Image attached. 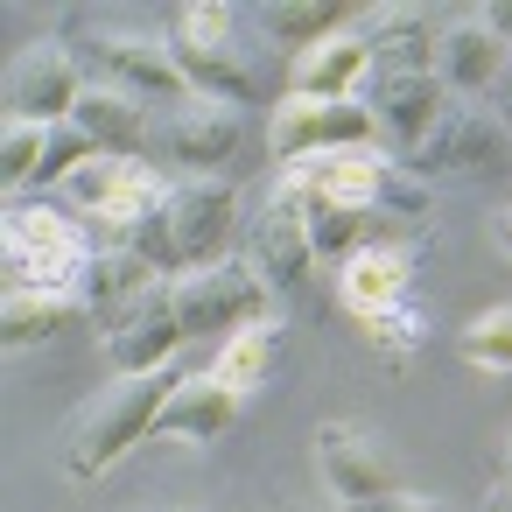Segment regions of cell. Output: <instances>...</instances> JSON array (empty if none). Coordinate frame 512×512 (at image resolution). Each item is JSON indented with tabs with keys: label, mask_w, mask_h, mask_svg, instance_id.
<instances>
[{
	"label": "cell",
	"mask_w": 512,
	"mask_h": 512,
	"mask_svg": "<svg viewBox=\"0 0 512 512\" xmlns=\"http://www.w3.org/2000/svg\"><path fill=\"white\" fill-rule=\"evenodd\" d=\"M232 239H239V190L218 183V176H176L169 183V204L141 225L134 253H148L176 281V274H197V267L232 260L225 253Z\"/></svg>",
	"instance_id": "obj_1"
},
{
	"label": "cell",
	"mask_w": 512,
	"mask_h": 512,
	"mask_svg": "<svg viewBox=\"0 0 512 512\" xmlns=\"http://www.w3.org/2000/svg\"><path fill=\"white\" fill-rule=\"evenodd\" d=\"M176 386H183V372L169 365V372L120 379V386H106L92 407H78L71 442H64V470H71L78 484H99L120 456H134V449L155 435V414L169 407V393H176Z\"/></svg>",
	"instance_id": "obj_2"
},
{
	"label": "cell",
	"mask_w": 512,
	"mask_h": 512,
	"mask_svg": "<svg viewBox=\"0 0 512 512\" xmlns=\"http://www.w3.org/2000/svg\"><path fill=\"white\" fill-rule=\"evenodd\" d=\"M99 260V239L78 211H50L15 197L8 204V239H0V267L8 288H43V295H85V274Z\"/></svg>",
	"instance_id": "obj_3"
},
{
	"label": "cell",
	"mask_w": 512,
	"mask_h": 512,
	"mask_svg": "<svg viewBox=\"0 0 512 512\" xmlns=\"http://www.w3.org/2000/svg\"><path fill=\"white\" fill-rule=\"evenodd\" d=\"M57 43L85 64L92 85H113V92H127V99H141V106H190V99H197L190 78H183V64H176V50L155 43V36H134V29H106V22L64 15Z\"/></svg>",
	"instance_id": "obj_4"
},
{
	"label": "cell",
	"mask_w": 512,
	"mask_h": 512,
	"mask_svg": "<svg viewBox=\"0 0 512 512\" xmlns=\"http://www.w3.org/2000/svg\"><path fill=\"white\" fill-rule=\"evenodd\" d=\"M162 43L176 50L197 99H218V106H239V113L253 99H267V64L232 36V8H176Z\"/></svg>",
	"instance_id": "obj_5"
},
{
	"label": "cell",
	"mask_w": 512,
	"mask_h": 512,
	"mask_svg": "<svg viewBox=\"0 0 512 512\" xmlns=\"http://www.w3.org/2000/svg\"><path fill=\"white\" fill-rule=\"evenodd\" d=\"M267 148L281 155V169L295 162H323V155H351V148H379V120L365 113V99H281L267 113Z\"/></svg>",
	"instance_id": "obj_6"
},
{
	"label": "cell",
	"mask_w": 512,
	"mask_h": 512,
	"mask_svg": "<svg viewBox=\"0 0 512 512\" xmlns=\"http://www.w3.org/2000/svg\"><path fill=\"white\" fill-rule=\"evenodd\" d=\"M190 344L183 316H176V281H155L141 302H127L120 316L99 323V351L120 379H141V372H169L176 351Z\"/></svg>",
	"instance_id": "obj_7"
},
{
	"label": "cell",
	"mask_w": 512,
	"mask_h": 512,
	"mask_svg": "<svg viewBox=\"0 0 512 512\" xmlns=\"http://www.w3.org/2000/svg\"><path fill=\"white\" fill-rule=\"evenodd\" d=\"M176 316L190 337H232L260 316H274V295L267 281L246 267V260H218V267H197V274H176Z\"/></svg>",
	"instance_id": "obj_8"
},
{
	"label": "cell",
	"mask_w": 512,
	"mask_h": 512,
	"mask_svg": "<svg viewBox=\"0 0 512 512\" xmlns=\"http://www.w3.org/2000/svg\"><path fill=\"white\" fill-rule=\"evenodd\" d=\"M8 120H36V127H64L71 113H78V99L92 92V78H85V64L57 43V36H43V43H29L15 64H8Z\"/></svg>",
	"instance_id": "obj_9"
},
{
	"label": "cell",
	"mask_w": 512,
	"mask_h": 512,
	"mask_svg": "<svg viewBox=\"0 0 512 512\" xmlns=\"http://www.w3.org/2000/svg\"><path fill=\"white\" fill-rule=\"evenodd\" d=\"M505 127L484 113V106H470V99H449L442 106V120H435V134L414 148V176H428V183H449V176H484V169H498L505 162Z\"/></svg>",
	"instance_id": "obj_10"
},
{
	"label": "cell",
	"mask_w": 512,
	"mask_h": 512,
	"mask_svg": "<svg viewBox=\"0 0 512 512\" xmlns=\"http://www.w3.org/2000/svg\"><path fill=\"white\" fill-rule=\"evenodd\" d=\"M239 260L267 281V295H302V288H309L316 246H309V225H302V204H295L288 183H274L267 211L246 225V253H239Z\"/></svg>",
	"instance_id": "obj_11"
},
{
	"label": "cell",
	"mask_w": 512,
	"mask_h": 512,
	"mask_svg": "<svg viewBox=\"0 0 512 512\" xmlns=\"http://www.w3.org/2000/svg\"><path fill=\"white\" fill-rule=\"evenodd\" d=\"M442 106H449V92H442L435 71H372L365 78V113L379 120V141L400 162H414V148L435 134Z\"/></svg>",
	"instance_id": "obj_12"
},
{
	"label": "cell",
	"mask_w": 512,
	"mask_h": 512,
	"mask_svg": "<svg viewBox=\"0 0 512 512\" xmlns=\"http://www.w3.org/2000/svg\"><path fill=\"white\" fill-rule=\"evenodd\" d=\"M512 64V43L484 22V15H456V22H442V43H435V78H442V92L449 99H491V85H498V71Z\"/></svg>",
	"instance_id": "obj_13"
},
{
	"label": "cell",
	"mask_w": 512,
	"mask_h": 512,
	"mask_svg": "<svg viewBox=\"0 0 512 512\" xmlns=\"http://www.w3.org/2000/svg\"><path fill=\"white\" fill-rule=\"evenodd\" d=\"M239 134H246V113L239 106H218V99H190L169 120H155V148L176 155L190 176H211L225 155H239Z\"/></svg>",
	"instance_id": "obj_14"
},
{
	"label": "cell",
	"mask_w": 512,
	"mask_h": 512,
	"mask_svg": "<svg viewBox=\"0 0 512 512\" xmlns=\"http://www.w3.org/2000/svg\"><path fill=\"white\" fill-rule=\"evenodd\" d=\"M316 470H323V491H330L344 512L379 505V498H393V491H400L393 463H386L379 449H365L344 421H323V428H316Z\"/></svg>",
	"instance_id": "obj_15"
},
{
	"label": "cell",
	"mask_w": 512,
	"mask_h": 512,
	"mask_svg": "<svg viewBox=\"0 0 512 512\" xmlns=\"http://www.w3.org/2000/svg\"><path fill=\"white\" fill-rule=\"evenodd\" d=\"M407 281H414V246L372 239V246H358V253L337 267V302H344L358 323H372V316H386V309L407 302Z\"/></svg>",
	"instance_id": "obj_16"
},
{
	"label": "cell",
	"mask_w": 512,
	"mask_h": 512,
	"mask_svg": "<svg viewBox=\"0 0 512 512\" xmlns=\"http://www.w3.org/2000/svg\"><path fill=\"white\" fill-rule=\"evenodd\" d=\"M239 407H246V400H239L232 386H218L211 365H204V372H183V386H176L169 407L155 414V435H148V442H218V435H232Z\"/></svg>",
	"instance_id": "obj_17"
},
{
	"label": "cell",
	"mask_w": 512,
	"mask_h": 512,
	"mask_svg": "<svg viewBox=\"0 0 512 512\" xmlns=\"http://www.w3.org/2000/svg\"><path fill=\"white\" fill-rule=\"evenodd\" d=\"M71 127H78L99 155H127V162H141V155L155 148V113H148L141 99L113 92V85H92V92L78 99Z\"/></svg>",
	"instance_id": "obj_18"
},
{
	"label": "cell",
	"mask_w": 512,
	"mask_h": 512,
	"mask_svg": "<svg viewBox=\"0 0 512 512\" xmlns=\"http://www.w3.org/2000/svg\"><path fill=\"white\" fill-rule=\"evenodd\" d=\"M365 78H372V43L358 29L316 43L309 57H295L288 71V92L295 99H365Z\"/></svg>",
	"instance_id": "obj_19"
},
{
	"label": "cell",
	"mask_w": 512,
	"mask_h": 512,
	"mask_svg": "<svg viewBox=\"0 0 512 512\" xmlns=\"http://www.w3.org/2000/svg\"><path fill=\"white\" fill-rule=\"evenodd\" d=\"M288 183V176H281ZM295 190V204H302V225H309V246H316V260H351L358 246H372L379 232H393V225H379V218H365L358 204H337V197H316V190H302V183H288Z\"/></svg>",
	"instance_id": "obj_20"
},
{
	"label": "cell",
	"mask_w": 512,
	"mask_h": 512,
	"mask_svg": "<svg viewBox=\"0 0 512 512\" xmlns=\"http://www.w3.org/2000/svg\"><path fill=\"white\" fill-rule=\"evenodd\" d=\"M85 309V295H43V288H8V302H0V337H8V351H29V344H57Z\"/></svg>",
	"instance_id": "obj_21"
},
{
	"label": "cell",
	"mask_w": 512,
	"mask_h": 512,
	"mask_svg": "<svg viewBox=\"0 0 512 512\" xmlns=\"http://www.w3.org/2000/svg\"><path fill=\"white\" fill-rule=\"evenodd\" d=\"M155 281H169L148 253H134V246H106L99 260H92V274H85V309L106 323V316H120L127 302H141Z\"/></svg>",
	"instance_id": "obj_22"
},
{
	"label": "cell",
	"mask_w": 512,
	"mask_h": 512,
	"mask_svg": "<svg viewBox=\"0 0 512 512\" xmlns=\"http://www.w3.org/2000/svg\"><path fill=\"white\" fill-rule=\"evenodd\" d=\"M274 358H281V316H260V323H246V330H232V337L218 344L211 379H218V386H232V393L246 400V393H260V386H267Z\"/></svg>",
	"instance_id": "obj_23"
},
{
	"label": "cell",
	"mask_w": 512,
	"mask_h": 512,
	"mask_svg": "<svg viewBox=\"0 0 512 512\" xmlns=\"http://www.w3.org/2000/svg\"><path fill=\"white\" fill-rule=\"evenodd\" d=\"M365 43H372V71H435L442 29H435L421 8H386Z\"/></svg>",
	"instance_id": "obj_24"
},
{
	"label": "cell",
	"mask_w": 512,
	"mask_h": 512,
	"mask_svg": "<svg viewBox=\"0 0 512 512\" xmlns=\"http://www.w3.org/2000/svg\"><path fill=\"white\" fill-rule=\"evenodd\" d=\"M260 29H267V43L309 57L316 43L344 36V8H330V0H274V8H260Z\"/></svg>",
	"instance_id": "obj_25"
},
{
	"label": "cell",
	"mask_w": 512,
	"mask_h": 512,
	"mask_svg": "<svg viewBox=\"0 0 512 512\" xmlns=\"http://www.w3.org/2000/svg\"><path fill=\"white\" fill-rule=\"evenodd\" d=\"M456 351H463V365H477V372H491V379H512V309L498 302V309L470 316L463 337H456Z\"/></svg>",
	"instance_id": "obj_26"
},
{
	"label": "cell",
	"mask_w": 512,
	"mask_h": 512,
	"mask_svg": "<svg viewBox=\"0 0 512 512\" xmlns=\"http://www.w3.org/2000/svg\"><path fill=\"white\" fill-rule=\"evenodd\" d=\"M43 155H50V127H36V120H8V141H0V176H8L15 197L36 190Z\"/></svg>",
	"instance_id": "obj_27"
},
{
	"label": "cell",
	"mask_w": 512,
	"mask_h": 512,
	"mask_svg": "<svg viewBox=\"0 0 512 512\" xmlns=\"http://www.w3.org/2000/svg\"><path fill=\"white\" fill-rule=\"evenodd\" d=\"M365 337H372V344H379V351H386L393 365H407V358H414V351L428 344V316H421L414 302H400V309L372 316V323H365Z\"/></svg>",
	"instance_id": "obj_28"
},
{
	"label": "cell",
	"mask_w": 512,
	"mask_h": 512,
	"mask_svg": "<svg viewBox=\"0 0 512 512\" xmlns=\"http://www.w3.org/2000/svg\"><path fill=\"white\" fill-rule=\"evenodd\" d=\"M484 113H491V120H498L505 134H512V64L498 71V85H491V99H484Z\"/></svg>",
	"instance_id": "obj_29"
},
{
	"label": "cell",
	"mask_w": 512,
	"mask_h": 512,
	"mask_svg": "<svg viewBox=\"0 0 512 512\" xmlns=\"http://www.w3.org/2000/svg\"><path fill=\"white\" fill-rule=\"evenodd\" d=\"M358 512H449V505H435V498H414V491H393V498H379V505H358Z\"/></svg>",
	"instance_id": "obj_30"
},
{
	"label": "cell",
	"mask_w": 512,
	"mask_h": 512,
	"mask_svg": "<svg viewBox=\"0 0 512 512\" xmlns=\"http://www.w3.org/2000/svg\"><path fill=\"white\" fill-rule=\"evenodd\" d=\"M477 15H484V22H491V29L512 43V0H491V8H477Z\"/></svg>",
	"instance_id": "obj_31"
},
{
	"label": "cell",
	"mask_w": 512,
	"mask_h": 512,
	"mask_svg": "<svg viewBox=\"0 0 512 512\" xmlns=\"http://www.w3.org/2000/svg\"><path fill=\"white\" fill-rule=\"evenodd\" d=\"M491 239H498V253L512 260V204H505V211H491Z\"/></svg>",
	"instance_id": "obj_32"
},
{
	"label": "cell",
	"mask_w": 512,
	"mask_h": 512,
	"mask_svg": "<svg viewBox=\"0 0 512 512\" xmlns=\"http://www.w3.org/2000/svg\"><path fill=\"white\" fill-rule=\"evenodd\" d=\"M484 512H512V484H505V477L484 491Z\"/></svg>",
	"instance_id": "obj_33"
},
{
	"label": "cell",
	"mask_w": 512,
	"mask_h": 512,
	"mask_svg": "<svg viewBox=\"0 0 512 512\" xmlns=\"http://www.w3.org/2000/svg\"><path fill=\"white\" fill-rule=\"evenodd\" d=\"M498 477H505V484H512V442H505V463H498Z\"/></svg>",
	"instance_id": "obj_34"
}]
</instances>
